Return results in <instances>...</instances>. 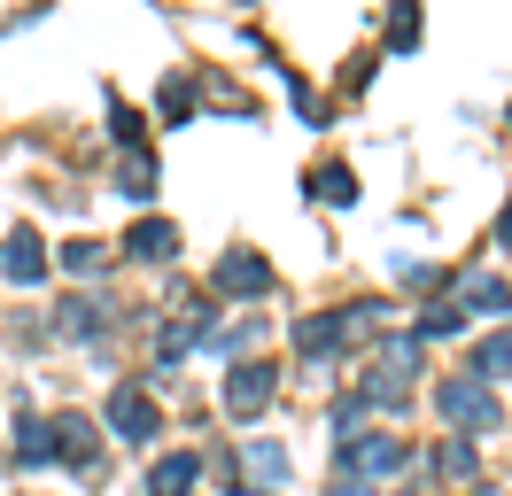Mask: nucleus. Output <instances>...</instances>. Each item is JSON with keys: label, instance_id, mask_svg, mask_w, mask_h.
<instances>
[{"label": "nucleus", "instance_id": "24", "mask_svg": "<svg viewBox=\"0 0 512 496\" xmlns=\"http://www.w3.org/2000/svg\"><path fill=\"white\" fill-rule=\"evenodd\" d=\"M497 241H512V210H505V217H497Z\"/></svg>", "mask_w": 512, "mask_h": 496}, {"label": "nucleus", "instance_id": "22", "mask_svg": "<svg viewBox=\"0 0 512 496\" xmlns=\"http://www.w3.org/2000/svg\"><path fill=\"white\" fill-rule=\"evenodd\" d=\"M381 357H388V372H419V341H388Z\"/></svg>", "mask_w": 512, "mask_h": 496}, {"label": "nucleus", "instance_id": "21", "mask_svg": "<svg viewBox=\"0 0 512 496\" xmlns=\"http://www.w3.org/2000/svg\"><path fill=\"white\" fill-rule=\"evenodd\" d=\"M249 465H256V473H264V481H280V473H288V458H280L272 442H249Z\"/></svg>", "mask_w": 512, "mask_h": 496}, {"label": "nucleus", "instance_id": "4", "mask_svg": "<svg viewBox=\"0 0 512 496\" xmlns=\"http://www.w3.org/2000/svg\"><path fill=\"white\" fill-rule=\"evenodd\" d=\"M264 287H272V264L249 256V248H233V256L218 264V295H264Z\"/></svg>", "mask_w": 512, "mask_h": 496}, {"label": "nucleus", "instance_id": "2", "mask_svg": "<svg viewBox=\"0 0 512 496\" xmlns=\"http://www.w3.org/2000/svg\"><path fill=\"white\" fill-rule=\"evenodd\" d=\"M272 388H280L272 365H233V380H225V411H241V419H249V411L272 403Z\"/></svg>", "mask_w": 512, "mask_h": 496}, {"label": "nucleus", "instance_id": "15", "mask_svg": "<svg viewBox=\"0 0 512 496\" xmlns=\"http://www.w3.org/2000/svg\"><path fill=\"white\" fill-rule=\"evenodd\" d=\"M388 47H396V55H412V47H419V8H412V0L388 8Z\"/></svg>", "mask_w": 512, "mask_h": 496}, {"label": "nucleus", "instance_id": "6", "mask_svg": "<svg viewBox=\"0 0 512 496\" xmlns=\"http://www.w3.org/2000/svg\"><path fill=\"white\" fill-rule=\"evenodd\" d=\"M404 458H412V450H404L396 434H357V442H350V465H357V473H396Z\"/></svg>", "mask_w": 512, "mask_h": 496}, {"label": "nucleus", "instance_id": "14", "mask_svg": "<svg viewBox=\"0 0 512 496\" xmlns=\"http://www.w3.org/2000/svg\"><path fill=\"white\" fill-rule=\"evenodd\" d=\"M474 442H435V473H443V481H474Z\"/></svg>", "mask_w": 512, "mask_h": 496}, {"label": "nucleus", "instance_id": "19", "mask_svg": "<svg viewBox=\"0 0 512 496\" xmlns=\"http://www.w3.org/2000/svg\"><path fill=\"white\" fill-rule=\"evenodd\" d=\"M63 264H70V272H101V264H109V248H101V241H70Z\"/></svg>", "mask_w": 512, "mask_h": 496}, {"label": "nucleus", "instance_id": "18", "mask_svg": "<svg viewBox=\"0 0 512 496\" xmlns=\"http://www.w3.org/2000/svg\"><path fill=\"white\" fill-rule=\"evenodd\" d=\"M63 334L94 341V334H101V303H70V310H63Z\"/></svg>", "mask_w": 512, "mask_h": 496}, {"label": "nucleus", "instance_id": "10", "mask_svg": "<svg viewBox=\"0 0 512 496\" xmlns=\"http://www.w3.org/2000/svg\"><path fill=\"white\" fill-rule=\"evenodd\" d=\"M458 310H497V318H505V310H512V287L497 272H481V279H466V303H458Z\"/></svg>", "mask_w": 512, "mask_h": 496}, {"label": "nucleus", "instance_id": "1", "mask_svg": "<svg viewBox=\"0 0 512 496\" xmlns=\"http://www.w3.org/2000/svg\"><path fill=\"white\" fill-rule=\"evenodd\" d=\"M443 419H458V427H497V419H505V411H497V396H489V388H481V380H443Z\"/></svg>", "mask_w": 512, "mask_h": 496}, {"label": "nucleus", "instance_id": "7", "mask_svg": "<svg viewBox=\"0 0 512 496\" xmlns=\"http://www.w3.org/2000/svg\"><path fill=\"white\" fill-rule=\"evenodd\" d=\"M194 481H202V458L179 450V458H163L156 473H148V496H179V489H194Z\"/></svg>", "mask_w": 512, "mask_h": 496}, {"label": "nucleus", "instance_id": "17", "mask_svg": "<svg viewBox=\"0 0 512 496\" xmlns=\"http://www.w3.org/2000/svg\"><path fill=\"white\" fill-rule=\"evenodd\" d=\"M458 326H466V310H458V303H435V310H427V318H419V334H427V341L458 334Z\"/></svg>", "mask_w": 512, "mask_h": 496}, {"label": "nucleus", "instance_id": "9", "mask_svg": "<svg viewBox=\"0 0 512 496\" xmlns=\"http://www.w3.org/2000/svg\"><path fill=\"white\" fill-rule=\"evenodd\" d=\"M55 458H70V465H86L94 458V427L70 411V419H55Z\"/></svg>", "mask_w": 512, "mask_h": 496}, {"label": "nucleus", "instance_id": "11", "mask_svg": "<svg viewBox=\"0 0 512 496\" xmlns=\"http://www.w3.org/2000/svg\"><path fill=\"white\" fill-rule=\"evenodd\" d=\"M474 372H481V380H512V326H505V334H489L474 349Z\"/></svg>", "mask_w": 512, "mask_h": 496}, {"label": "nucleus", "instance_id": "12", "mask_svg": "<svg viewBox=\"0 0 512 496\" xmlns=\"http://www.w3.org/2000/svg\"><path fill=\"white\" fill-rule=\"evenodd\" d=\"M311 194H326L334 210H350V202H357V179H350V163H326V171H311Z\"/></svg>", "mask_w": 512, "mask_h": 496}, {"label": "nucleus", "instance_id": "25", "mask_svg": "<svg viewBox=\"0 0 512 496\" xmlns=\"http://www.w3.org/2000/svg\"><path fill=\"white\" fill-rule=\"evenodd\" d=\"M241 496H272V489H241Z\"/></svg>", "mask_w": 512, "mask_h": 496}, {"label": "nucleus", "instance_id": "5", "mask_svg": "<svg viewBox=\"0 0 512 496\" xmlns=\"http://www.w3.org/2000/svg\"><path fill=\"white\" fill-rule=\"evenodd\" d=\"M0 272L16 279V287H32V279L47 272V256H39V241H32V233H24V225H16L8 241H0Z\"/></svg>", "mask_w": 512, "mask_h": 496}, {"label": "nucleus", "instance_id": "16", "mask_svg": "<svg viewBox=\"0 0 512 496\" xmlns=\"http://www.w3.org/2000/svg\"><path fill=\"white\" fill-rule=\"evenodd\" d=\"M295 341H303L311 357H326V349H342V318H303V326H295Z\"/></svg>", "mask_w": 512, "mask_h": 496}, {"label": "nucleus", "instance_id": "8", "mask_svg": "<svg viewBox=\"0 0 512 496\" xmlns=\"http://www.w3.org/2000/svg\"><path fill=\"white\" fill-rule=\"evenodd\" d=\"M132 256H148V264H163V256H179V225H163V217H148V225H132Z\"/></svg>", "mask_w": 512, "mask_h": 496}, {"label": "nucleus", "instance_id": "3", "mask_svg": "<svg viewBox=\"0 0 512 496\" xmlns=\"http://www.w3.org/2000/svg\"><path fill=\"white\" fill-rule=\"evenodd\" d=\"M109 427L125 434V442H148L163 419H156V403L140 396V388H117V396H109Z\"/></svg>", "mask_w": 512, "mask_h": 496}, {"label": "nucleus", "instance_id": "20", "mask_svg": "<svg viewBox=\"0 0 512 496\" xmlns=\"http://www.w3.org/2000/svg\"><path fill=\"white\" fill-rule=\"evenodd\" d=\"M187 109H194V86H187V78H163V117L179 124Z\"/></svg>", "mask_w": 512, "mask_h": 496}, {"label": "nucleus", "instance_id": "23", "mask_svg": "<svg viewBox=\"0 0 512 496\" xmlns=\"http://www.w3.org/2000/svg\"><path fill=\"white\" fill-rule=\"evenodd\" d=\"M109 124H117V140H140V117H132L125 101H109Z\"/></svg>", "mask_w": 512, "mask_h": 496}, {"label": "nucleus", "instance_id": "13", "mask_svg": "<svg viewBox=\"0 0 512 496\" xmlns=\"http://www.w3.org/2000/svg\"><path fill=\"white\" fill-rule=\"evenodd\" d=\"M117 186H125V202H148V194H156V163H148V155H125V163H117Z\"/></svg>", "mask_w": 512, "mask_h": 496}]
</instances>
